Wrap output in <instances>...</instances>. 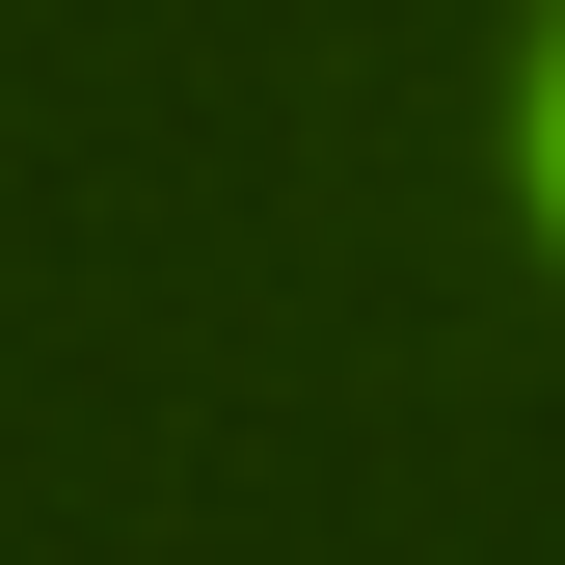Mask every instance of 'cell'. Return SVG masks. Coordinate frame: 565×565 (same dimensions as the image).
I'll return each instance as SVG.
<instances>
[{"mask_svg": "<svg viewBox=\"0 0 565 565\" xmlns=\"http://www.w3.org/2000/svg\"><path fill=\"white\" fill-rule=\"evenodd\" d=\"M539 243H565V54H539Z\"/></svg>", "mask_w": 565, "mask_h": 565, "instance_id": "cell-1", "label": "cell"}]
</instances>
